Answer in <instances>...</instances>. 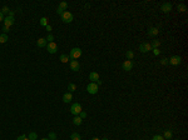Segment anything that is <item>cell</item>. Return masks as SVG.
I'll use <instances>...</instances> for the list:
<instances>
[{"label": "cell", "instance_id": "1", "mask_svg": "<svg viewBox=\"0 0 188 140\" xmlns=\"http://www.w3.org/2000/svg\"><path fill=\"white\" fill-rule=\"evenodd\" d=\"M82 49L80 48H73L72 50H70V55H69V58L70 59H73V60H77V59H79L80 56H82Z\"/></svg>", "mask_w": 188, "mask_h": 140}, {"label": "cell", "instance_id": "2", "mask_svg": "<svg viewBox=\"0 0 188 140\" xmlns=\"http://www.w3.org/2000/svg\"><path fill=\"white\" fill-rule=\"evenodd\" d=\"M62 20H63V23H65V24H70L73 21V14L70 13V11H64L63 13V15H62Z\"/></svg>", "mask_w": 188, "mask_h": 140}, {"label": "cell", "instance_id": "3", "mask_svg": "<svg viewBox=\"0 0 188 140\" xmlns=\"http://www.w3.org/2000/svg\"><path fill=\"white\" fill-rule=\"evenodd\" d=\"M83 109H82V105L79 104V103H74V104L72 105V108H70V113H72L73 115H79L80 111H82Z\"/></svg>", "mask_w": 188, "mask_h": 140}, {"label": "cell", "instance_id": "4", "mask_svg": "<svg viewBox=\"0 0 188 140\" xmlns=\"http://www.w3.org/2000/svg\"><path fill=\"white\" fill-rule=\"evenodd\" d=\"M181 63H182V58L179 55H173V56H171V59H168V64L174 65V66L179 65Z\"/></svg>", "mask_w": 188, "mask_h": 140}, {"label": "cell", "instance_id": "5", "mask_svg": "<svg viewBox=\"0 0 188 140\" xmlns=\"http://www.w3.org/2000/svg\"><path fill=\"white\" fill-rule=\"evenodd\" d=\"M46 50H48L49 54H55V53L58 51V45L54 41L48 43V44H46Z\"/></svg>", "mask_w": 188, "mask_h": 140}, {"label": "cell", "instance_id": "6", "mask_svg": "<svg viewBox=\"0 0 188 140\" xmlns=\"http://www.w3.org/2000/svg\"><path fill=\"white\" fill-rule=\"evenodd\" d=\"M87 91L89 94H92V95L97 94L98 93V85L95 84V83H89L87 86Z\"/></svg>", "mask_w": 188, "mask_h": 140}, {"label": "cell", "instance_id": "7", "mask_svg": "<svg viewBox=\"0 0 188 140\" xmlns=\"http://www.w3.org/2000/svg\"><path fill=\"white\" fill-rule=\"evenodd\" d=\"M139 50H140V53H148V51H151L152 50V46H151V44L149 43H142L140 45H139Z\"/></svg>", "mask_w": 188, "mask_h": 140}, {"label": "cell", "instance_id": "8", "mask_svg": "<svg viewBox=\"0 0 188 140\" xmlns=\"http://www.w3.org/2000/svg\"><path fill=\"white\" fill-rule=\"evenodd\" d=\"M122 68H123L124 71H130V70L133 69V61H132V60H125V61H123Z\"/></svg>", "mask_w": 188, "mask_h": 140}, {"label": "cell", "instance_id": "9", "mask_svg": "<svg viewBox=\"0 0 188 140\" xmlns=\"http://www.w3.org/2000/svg\"><path fill=\"white\" fill-rule=\"evenodd\" d=\"M99 79H100V78H99V74H98L97 71H92V73L89 74V80H90V83H97Z\"/></svg>", "mask_w": 188, "mask_h": 140}, {"label": "cell", "instance_id": "10", "mask_svg": "<svg viewBox=\"0 0 188 140\" xmlns=\"http://www.w3.org/2000/svg\"><path fill=\"white\" fill-rule=\"evenodd\" d=\"M70 69L73 70V71H79L80 70V64L78 60H72L70 61Z\"/></svg>", "mask_w": 188, "mask_h": 140}, {"label": "cell", "instance_id": "11", "mask_svg": "<svg viewBox=\"0 0 188 140\" xmlns=\"http://www.w3.org/2000/svg\"><path fill=\"white\" fill-rule=\"evenodd\" d=\"M160 10H162L163 13H169V11L172 10V4H171V3L162 4V5H160Z\"/></svg>", "mask_w": 188, "mask_h": 140}, {"label": "cell", "instance_id": "12", "mask_svg": "<svg viewBox=\"0 0 188 140\" xmlns=\"http://www.w3.org/2000/svg\"><path fill=\"white\" fill-rule=\"evenodd\" d=\"M4 26H8V28H10L13 24L15 23V20H14V18H11V16H6L5 19H4Z\"/></svg>", "mask_w": 188, "mask_h": 140}, {"label": "cell", "instance_id": "13", "mask_svg": "<svg viewBox=\"0 0 188 140\" xmlns=\"http://www.w3.org/2000/svg\"><path fill=\"white\" fill-rule=\"evenodd\" d=\"M158 34H159L158 28H149V29H148V36L154 38V36H157Z\"/></svg>", "mask_w": 188, "mask_h": 140}, {"label": "cell", "instance_id": "14", "mask_svg": "<svg viewBox=\"0 0 188 140\" xmlns=\"http://www.w3.org/2000/svg\"><path fill=\"white\" fill-rule=\"evenodd\" d=\"M72 100H73V95H72V93H65V94H64V96H63V101L68 104V103H70Z\"/></svg>", "mask_w": 188, "mask_h": 140}, {"label": "cell", "instance_id": "15", "mask_svg": "<svg viewBox=\"0 0 188 140\" xmlns=\"http://www.w3.org/2000/svg\"><path fill=\"white\" fill-rule=\"evenodd\" d=\"M46 44H48V41H46V39H44V38H40V39L36 41V45H38L39 48H44V46H46Z\"/></svg>", "mask_w": 188, "mask_h": 140}, {"label": "cell", "instance_id": "16", "mask_svg": "<svg viewBox=\"0 0 188 140\" xmlns=\"http://www.w3.org/2000/svg\"><path fill=\"white\" fill-rule=\"evenodd\" d=\"M82 123H83V119L80 118V116H74V119H73V124L74 125H77V126H79V125H82Z\"/></svg>", "mask_w": 188, "mask_h": 140}, {"label": "cell", "instance_id": "17", "mask_svg": "<svg viewBox=\"0 0 188 140\" xmlns=\"http://www.w3.org/2000/svg\"><path fill=\"white\" fill-rule=\"evenodd\" d=\"M172 136H173V133L171 131V130H164V134H163V138L166 140H171L172 139Z\"/></svg>", "mask_w": 188, "mask_h": 140}, {"label": "cell", "instance_id": "18", "mask_svg": "<svg viewBox=\"0 0 188 140\" xmlns=\"http://www.w3.org/2000/svg\"><path fill=\"white\" fill-rule=\"evenodd\" d=\"M28 139L29 140H38V134H36L35 131H30V133L28 134Z\"/></svg>", "mask_w": 188, "mask_h": 140}, {"label": "cell", "instance_id": "19", "mask_svg": "<svg viewBox=\"0 0 188 140\" xmlns=\"http://www.w3.org/2000/svg\"><path fill=\"white\" fill-rule=\"evenodd\" d=\"M69 60H70L69 55H66V54H62V55H60V61H62V63H68Z\"/></svg>", "mask_w": 188, "mask_h": 140}, {"label": "cell", "instance_id": "20", "mask_svg": "<svg viewBox=\"0 0 188 140\" xmlns=\"http://www.w3.org/2000/svg\"><path fill=\"white\" fill-rule=\"evenodd\" d=\"M59 9H62V10H64V11H66V9H68V3L66 1H62L60 4L58 5Z\"/></svg>", "mask_w": 188, "mask_h": 140}, {"label": "cell", "instance_id": "21", "mask_svg": "<svg viewBox=\"0 0 188 140\" xmlns=\"http://www.w3.org/2000/svg\"><path fill=\"white\" fill-rule=\"evenodd\" d=\"M8 40H9L8 34H1L0 35V44H4V43H6Z\"/></svg>", "mask_w": 188, "mask_h": 140}, {"label": "cell", "instance_id": "22", "mask_svg": "<svg viewBox=\"0 0 188 140\" xmlns=\"http://www.w3.org/2000/svg\"><path fill=\"white\" fill-rule=\"evenodd\" d=\"M159 45H160V41L159 40H153L152 44H151V46H152V49H158Z\"/></svg>", "mask_w": 188, "mask_h": 140}, {"label": "cell", "instance_id": "23", "mask_svg": "<svg viewBox=\"0 0 188 140\" xmlns=\"http://www.w3.org/2000/svg\"><path fill=\"white\" fill-rule=\"evenodd\" d=\"M125 56H127V60H132V59L134 58V53H133L132 50H128V51L125 53Z\"/></svg>", "mask_w": 188, "mask_h": 140}, {"label": "cell", "instance_id": "24", "mask_svg": "<svg viewBox=\"0 0 188 140\" xmlns=\"http://www.w3.org/2000/svg\"><path fill=\"white\" fill-rule=\"evenodd\" d=\"M68 90H70L69 93H73V91H75V90H77V85L73 84V83H69V84H68Z\"/></svg>", "mask_w": 188, "mask_h": 140}, {"label": "cell", "instance_id": "25", "mask_svg": "<svg viewBox=\"0 0 188 140\" xmlns=\"http://www.w3.org/2000/svg\"><path fill=\"white\" fill-rule=\"evenodd\" d=\"M70 140H82V138H80V134L73 133L72 135H70Z\"/></svg>", "mask_w": 188, "mask_h": 140}, {"label": "cell", "instance_id": "26", "mask_svg": "<svg viewBox=\"0 0 188 140\" xmlns=\"http://www.w3.org/2000/svg\"><path fill=\"white\" fill-rule=\"evenodd\" d=\"M177 9H178V11H179V13H184V11L187 10V6H186L184 4H179V5L177 6Z\"/></svg>", "mask_w": 188, "mask_h": 140}, {"label": "cell", "instance_id": "27", "mask_svg": "<svg viewBox=\"0 0 188 140\" xmlns=\"http://www.w3.org/2000/svg\"><path fill=\"white\" fill-rule=\"evenodd\" d=\"M40 25L42 26H46L48 25V18H42L40 19Z\"/></svg>", "mask_w": 188, "mask_h": 140}, {"label": "cell", "instance_id": "28", "mask_svg": "<svg viewBox=\"0 0 188 140\" xmlns=\"http://www.w3.org/2000/svg\"><path fill=\"white\" fill-rule=\"evenodd\" d=\"M49 140H55L57 139V134L54 133V131H50L49 133V138H48Z\"/></svg>", "mask_w": 188, "mask_h": 140}, {"label": "cell", "instance_id": "29", "mask_svg": "<svg viewBox=\"0 0 188 140\" xmlns=\"http://www.w3.org/2000/svg\"><path fill=\"white\" fill-rule=\"evenodd\" d=\"M16 140H29V139H28V135L23 134V135H20V136H18V138H16Z\"/></svg>", "mask_w": 188, "mask_h": 140}, {"label": "cell", "instance_id": "30", "mask_svg": "<svg viewBox=\"0 0 188 140\" xmlns=\"http://www.w3.org/2000/svg\"><path fill=\"white\" fill-rule=\"evenodd\" d=\"M152 140H166V139H164L162 135H154L152 138Z\"/></svg>", "mask_w": 188, "mask_h": 140}, {"label": "cell", "instance_id": "31", "mask_svg": "<svg viewBox=\"0 0 188 140\" xmlns=\"http://www.w3.org/2000/svg\"><path fill=\"white\" fill-rule=\"evenodd\" d=\"M9 11H10V10H9V8L8 6H4L1 9V13H3V14H9Z\"/></svg>", "mask_w": 188, "mask_h": 140}, {"label": "cell", "instance_id": "32", "mask_svg": "<svg viewBox=\"0 0 188 140\" xmlns=\"http://www.w3.org/2000/svg\"><path fill=\"white\" fill-rule=\"evenodd\" d=\"M53 40H54V36H53L51 34H49L48 36H46V41H48V43H51Z\"/></svg>", "mask_w": 188, "mask_h": 140}, {"label": "cell", "instance_id": "33", "mask_svg": "<svg viewBox=\"0 0 188 140\" xmlns=\"http://www.w3.org/2000/svg\"><path fill=\"white\" fill-rule=\"evenodd\" d=\"M3 34H8L9 31H10V28H8V26H3Z\"/></svg>", "mask_w": 188, "mask_h": 140}, {"label": "cell", "instance_id": "34", "mask_svg": "<svg viewBox=\"0 0 188 140\" xmlns=\"http://www.w3.org/2000/svg\"><path fill=\"white\" fill-rule=\"evenodd\" d=\"M79 116L82 118V119H85V118H87V113L82 110V111H80V114H79Z\"/></svg>", "mask_w": 188, "mask_h": 140}, {"label": "cell", "instance_id": "35", "mask_svg": "<svg viewBox=\"0 0 188 140\" xmlns=\"http://www.w3.org/2000/svg\"><path fill=\"white\" fill-rule=\"evenodd\" d=\"M160 64H162V65H167V64H168V59H167V58L160 59Z\"/></svg>", "mask_w": 188, "mask_h": 140}, {"label": "cell", "instance_id": "36", "mask_svg": "<svg viewBox=\"0 0 188 140\" xmlns=\"http://www.w3.org/2000/svg\"><path fill=\"white\" fill-rule=\"evenodd\" d=\"M152 50H153V54H154L156 56H158L159 53H160V50H159V49H152Z\"/></svg>", "mask_w": 188, "mask_h": 140}, {"label": "cell", "instance_id": "37", "mask_svg": "<svg viewBox=\"0 0 188 140\" xmlns=\"http://www.w3.org/2000/svg\"><path fill=\"white\" fill-rule=\"evenodd\" d=\"M45 29H46V31H49V34H50V31H51V26L49 25V24H48V25L45 26Z\"/></svg>", "mask_w": 188, "mask_h": 140}, {"label": "cell", "instance_id": "38", "mask_svg": "<svg viewBox=\"0 0 188 140\" xmlns=\"http://www.w3.org/2000/svg\"><path fill=\"white\" fill-rule=\"evenodd\" d=\"M0 21H4V14L0 11Z\"/></svg>", "mask_w": 188, "mask_h": 140}, {"label": "cell", "instance_id": "39", "mask_svg": "<svg viewBox=\"0 0 188 140\" xmlns=\"http://www.w3.org/2000/svg\"><path fill=\"white\" fill-rule=\"evenodd\" d=\"M95 84L98 85V86H99V85H102V80H100V79H99V80H98V81H97V83H95Z\"/></svg>", "mask_w": 188, "mask_h": 140}, {"label": "cell", "instance_id": "40", "mask_svg": "<svg viewBox=\"0 0 188 140\" xmlns=\"http://www.w3.org/2000/svg\"><path fill=\"white\" fill-rule=\"evenodd\" d=\"M92 140H100V139H99V138H93Z\"/></svg>", "mask_w": 188, "mask_h": 140}, {"label": "cell", "instance_id": "41", "mask_svg": "<svg viewBox=\"0 0 188 140\" xmlns=\"http://www.w3.org/2000/svg\"><path fill=\"white\" fill-rule=\"evenodd\" d=\"M100 140H108V138H103V139H100Z\"/></svg>", "mask_w": 188, "mask_h": 140}, {"label": "cell", "instance_id": "42", "mask_svg": "<svg viewBox=\"0 0 188 140\" xmlns=\"http://www.w3.org/2000/svg\"><path fill=\"white\" fill-rule=\"evenodd\" d=\"M40 140H49L48 138H44V139H40Z\"/></svg>", "mask_w": 188, "mask_h": 140}, {"label": "cell", "instance_id": "43", "mask_svg": "<svg viewBox=\"0 0 188 140\" xmlns=\"http://www.w3.org/2000/svg\"><path fill=\"white\" fill-rule=\"evenodd\" d=\"M55 140H57V139H55Z\"/></svg>", "mask_w": 188, "mask_h": 140}]
</instances>
